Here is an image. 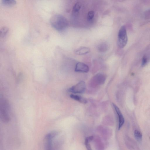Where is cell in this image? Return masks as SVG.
<instances>
[{
  "label": "cell",
  "mask_w": 150,
  "mask_h": 150,
  "mask_svg": "<svg viewBox=\"0 0 150 150\" xmlns=\"http://www.w3.org/2000/svg\"><path fill=\"white\" fill-rule=\"evenodd\" d=\"M9 31L8 29L6 27H3L0 31L1 37L4 38L7 35Z\"/></svg>",
  "instance_id": "obj_16"
},
{
  "label": "cell",
  "mask_w": 150,
  "mask_h": 150,
  "mask_svg": "<svg viewBox=\"0 0 150 150\" xmlns=\"http://www.w3.org/2000/svg\"><path fill=\"white\" fill-rule=\"evenodd\" d=\"M90 49L86 47H81L75 52V53L78 55H82L89 53L90 52Z\"/></svg>",
  "instance_id": "obj_9"
},
{
  "label": "cell",
  "mask_w": 150,
  "mask_h": 150,
  "mask_svg": "<svg viewBox=\"0 0 150 150\" xmlns=\"http://www.w3.org/2000/svg\"><path fill=\"white\" fill-rule=\"evenodd\" d=\"M50 22L52 27L59 31L65 29L68 27V25L67 19L60 15H54L51 19Z\"/></svg>",
  "instance_id": "obj_1"
},
{
  "label": "cell",
  "mask_w": 150,
  "mask_h": 150,
  "mask_svg": "<svg viewBox=\"0 0 150 150\" xmlns=\"http://www.w3.org/2000/svg\"><path fill=\"white\" fill-rule=\"evenodd\" d=\"M108 45L106 43L104 42L99 44L98 46V51L101 53H104L108 50Z\"/></svg>",
  "instance_id": "obj_12"
},
{
  "label": "cell",
  "mask_w": 150,
  "mask_h": 150,
  "mask_svg": "<svg viewBox=\"0 0 150 150\" xmlns=\"http://www.w3.org/2000/svg\"><path fill=\"white\" fill-rule=\"evenodd\" d=\"M128 41V36L126 27L122 26L119 30L118 38V43L119 47L123 48L126 46Z\"/></svg>",
  "instance_id": "obj_3"
},
{
  "label": "cell",
  "mask_w": 150,
  "mask_h": 150,
  "mask_svg": "<svg viewBox=\"0 0 150 150\" xmlns=\"http://www.w3.org/2000/svg\"><path fill=\"white\" fill-rule=\"evenodd\" d=\"M134 136L136 140L141 142L142 140V134L139 131L136 130L134 132Z\"/></svg>",
  "instance_id": "obj_14"
},
{
  "label": "cell",
  "mask_w": 150,
  "mask_h": 150,
  "mask_svg": "<svg viewBox=\"0 0 150 150\" xmlns=\"http://www.w3.org/2000/svg\"><path fill=\"white\" fill-rule=\"evenodd\" d=\"M3 5L7 7H13L16 4L15 0H1Z\"/></svg>",
  "instance_id": "obj_11"
},
{
  "label": "cell",
  "mask_w": 150,
  "mask_h": 150,
  "mask_svg": "<svg viewBox=\"0 0 150 150\" xmlns=\"http://www.w3.org/2000/svg\"><path fill=\"white\" fill-rule=\"evenodd\" d=\"M86 88L85 83L84 82L82 81L71 87L68 90V91L74 94H80L84 92Z\"/></svg>",
  "instance_id": "obj_4"
},
{
  "label": "cell",
  "mask_w": 150,
  "mask_h": 150,
  "mask_svg": "<svg viewBox=\"0 0 150 150\" xmlns=\"http://www.w3.org/2000/svg\"><path fill=\"white\" fill-rule=\"evenodd\" d=\"M70 98L80 103L86 104L87 103V100L84 97L78 95L72 94L70 95Z\"/></svg>",
  "instance_id": "obj_10"
},
{
  "label": "cell",
  "mask_w": 150,
  "mask_h": 150,
  "mask_svg": "<svg viewBox=\"0 0 150 150\" xmlns=\"http://www.w3.org/2000/svg\"><path fill=\"white\" fill-rule=\"evenodd\" d=\"M89 69L88 66L82 62H78L76 65L75 71L78 72H88Z\"/></svg>",
  "instance_id": "obj_8"
},
{
  "label": "cell",
  "mask_w": 150,
  "mask_h": 150,
  "mask_svg": "<svg viewBox=\"0 0 150 150\" xmlns=\"http://www.w3.org/2000/svg\"><path fill=\"white\" fill-rule=\"evenodd\" d=\"M57 134L56 132H53L49 133L46 136L44 139V143L45 147L46 149H52L53 140Z\"/></svg>",
  "instance_id": "obj_5"
},
{
  "label": "cell",
  "mask_w": 150,
  "mask_h": 150,
  "mask_svg": "<svg viewBox=\"0 0 150 150\" xmlns=\"http://www.w3.org/2000/svg\"><path fill=\"white\" fill-rule=\"evenodd\" d=\"M150 11V10H149Z\"/></svg>",
  "instance_id": "obj_19"
},
{
  "label": "cell",
  "mask_w": 150,
  "mask_h": 150,
  "mask_svg": "<svg viewBox=\"0 0 150 150\" xmlns=\"http://www.w3.org/2000/svg\"><path fill=\"white\" fill-rule=\"evenodd\" d=\"M81 5L79 3H77L74 6L73 9V12L74 14H76L78 12L81 8Z\"/></svg>",
  "instance_id": "obj_15"
},
{
  "label": "cell",
  "mask_w": 150,
  "mask_h": 150,
  "mask_svg": "<svg viewBox=\"0 0 150 150\" xmlns=\"http://www.w3.org/2000/svg\"><path fill=\"white\" fill-rule=\"evenodd\" d=\"M147 58L146 56H144L143 58L142 62V66H145L147 63Z\"/></svg>",
  "instance_id": "obj_18"
},
{
  "label": "cell",
  "mask_w": 150,
  "mask_h": 150,
  "mask_svg": "<svg viewBox=\"0 0 150 150\" xmlns=\"http://www.w3.org/2000/svg\"><path fill=\"white\" fill-rule=\"evenodd\" d=\"M112 105L118 117L119 121L118 130H119L122 128L124 123V118L119 108L114 103H112Z\"/></svg>",
  "instance_id": "obj_6"
},
{
  "label": "cell",
  "mask_w": 150,
  "mask_h": 150,
  "mask_svg": "<svg viewBox=\"0 0 150 150\" xmlns=\"http://www.w3.org/2000/svg\"><path fill=\"white\" fill-rule=\"evenodd\" d=\"M94 16V12L92 11H90L87 15V19L89 21H91L93 19Z\"/></svg>",
  "instance_id": "obj_17"
},
{
  "label": "cell",
  "mask_w": 150,
  "mask_h": 150,
  "mask_svg": "<svg viewBox=\"0 0 150 150\" xmlns=\"http://www.w3.org/2000/svg\"><path fill=\"white\" fill-rule=\"evenodd\" d=\"M94 138L93 136H90L87 137L85 139V145L86 148L88 150H92L90 144V143L93 140Z\"/></svg>",
  "instance_id": "obj_13"
},
{
  "label": "cell",
  "mask_w": 150,
  "mask_h": 150,
  "mask_svg": "<svg viewBox=\"0 0 150 150\" xmlns=\"http://www.w3.org/2000/svg\"><path fill=\"white\" fill-rule=\"evenodd\" d=\"M106 79L105 75L102 73L97 74L93 77V80L95 83L98 85L104 84Z\"/></svg>",
  "instance_id": "obj_7"
},
{
  "label": "cell",
  "mask_w": 150,
  "mask_h": 150,
  "mask_svg": "<svg viewBox=\"0 0 150 150\" xmlns=\"http://www.w3.org/2000/svg\"><path fill=\"white\" fill-rule=\"evenodd\" d=\"M1 117L2 121L7 123L9 121L10 117L9 115V104L6 100L4 99H1Z\"/></svg>",
  "instance_id": "obj_2"
}]
</instances>
